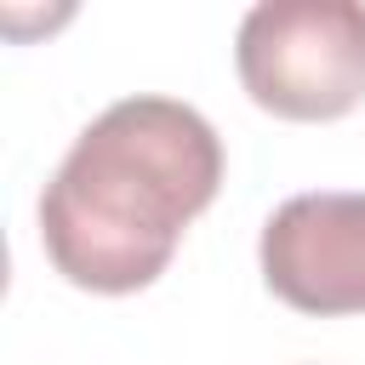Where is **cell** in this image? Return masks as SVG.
<instances>
[{"mask_svg": "<svg viewBox=\"0 0 365 365\" xmlns=\"http://www.w3.org/2000/svg\"><path fill=\"white\" fill-rule=\"evenodd\" d=\"M222 143L177 97H120L103 108L40 194L51 268L103 297L143 291L165 274L182 228L217 200Z\"/></svg>", "mask_w": 365, "mask_h": 365, "instance_id": "1", "label": "cell"}, {"mask_svg": "<svg viewBox=\"0 0 365 365\" xmlns=\"http://www.w3.org/2000/svg\"><path fill=\"white\" fill-rule=\"evenodd\" d=\"M240 86L279 120H342L365 103L359 0H262L234 34Z\"/></svg>", "mask_w": 365, "mask_h": 365, "instance_id": "2", "label": "cell"}, {"mask_svg": "<svg viewBox=\"0 0 365 365\" xmlns=\"http://www.w3.org/2000/svg\"><path fill=\"white\" fill-rule=\"evenodd\" d=\"M257 257L297 314H365V194H291L262 222Z\"/></svg>", "mask_w": 365, "mask_h": 365, "instance_id": "3", "label": "cell"}]
</instances>
